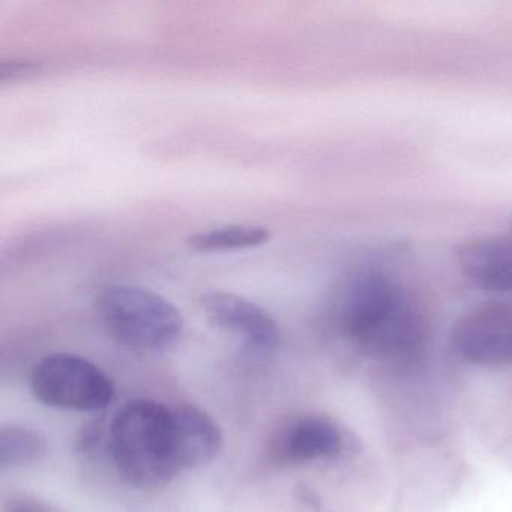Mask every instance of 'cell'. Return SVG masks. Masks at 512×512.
Wrapping results in <instances>:
<instances>
[{"label":"cell","instance_id":"cell-5","mask_svg":"<svg viewBox=\"0 0 512 512\" xmlns=\"http://www.w3.org/2000/svg\"><path fill=\"white\" fill-rule=\"evenodd\" d=\"M452 352L479 367L512 364V310L491 304L461 316L451 331Z\"/></svg>","mask_w":512,"mask_h":512},{"label":"cell","instance_id":"cell-3","mask_svg":"<svg viewBox=\"0 0 512 512\" xmlns=\"http://www.w3.org/2000/svg\"><path fill=\"white\" fill-rule=\"evenodd\" d=\"M98 308L113 338L139 352H163L176 344L184 331V317L178 308L143 287L113 284L101 292Z\"/></svg>","mask_w":512,"mask_h":512},{"label":"cell","instance_id":"cell-13","mask_svg":"<svg viewBox=\"0 0 512 512\" xmlns=\"http://www.w3.org/2000/svg\"><path fill=\"white\" fill-rule=\"evenodd\" d=\"M5 512H61L43 500L34 497H13L5 503Z\"/></svg>","mask_w":512,"mask_h":512},{"label":"cell","instance_id":"cell-11","mask_svg":"<svg viewBox=\"0 0 512 512\" xmlns=\"http://www.w3.org/2000/svg\"><path fill=\"white\" fill-rule=\"evenodd\" d=\"M46 452V439L32 428L10 425L0 430V467L4 470L28 466Z\"/></svg>","mask_w":512,"mask_h":512},{"label":"cell","instance_id":"cell-6","mask_svg":"<svg viewBox=\"0 0 512 512\" xmlns=\"http://www.w3.org/2000/svg\"><path fill=\"white\" fill-rule=\"evenodd\" d=\"M200 304L212 325L242 338L248 349L269 352L280 344V328L274 317L250 299L214 290L203 293Z\"/></svg>","mask_w":512,"mask_h":512},{"label":"cell","instance_id":"cell-1","mask_svg":"<svg viewBox=\"0 0 512 512\" xmlns=\"http://www.w3.org/2000/svg\"><path fill=\"white\" fill-rule=\"evenodd\" d=\"M344 334L371 355L409 361L428 337L424 311L394 280L358 272L344 284L338 305Z\"/></svg>","mask_w":512,"mask_h":512},{"label":"cell","instance_id":"cell-14","mask_svg":"<svg viewBox=\"0 0 512 512\" xmlns=\"http://www.w3.org/2000/svg\"><path fill=\"white\" fill-rule=\"evenodd\" d=\"M509 226H511V230H512V221H511V224H509Z\"/></svg>","mask_w":512,"mask_h":512},{"label":"cell","instance_id":"cell-10","mask_svg":"<svg viewBox=\"0 0 512 512\" xmlns=\"http://www.w3.org/2000/svg\"><path fill=\"white\" fill-rule=\"evenodd\" d=\"M268 227L235 224V226L218 227V229L199 232L187 239L188 247L199 253L211 251L247 250L265 245L271 239Z\"/></svg>","mask_w":512,"mask_h":512},{"label":"cell","instance_id":"cell-2","mask_svg":"<svg viewBox=\"0 0 512 512\" xmlns=\"http://www.w3.org/2000/svg\"><path fill=\"white\" fill-rule=\"evenodd\" d=\"M109 446L116 469L134 487H160L182 470L173 407L158 401L125 404L110 425Z\"/></svg>","mask_w":512,"mask_h":512},{"label":"cell","instance_id":"cell-8","mask_svg":"<svg viewBox=\"0 0 512 512\" xmlns=\"http://www.w3.org/2000/svg\"><path fill=\"white\" fill-rule=\"evenodd\" d=\"M455 259L475 286L488 292H512V238L488 236L458 245Z\"/></svg>","mask_w":512,"mask_h":512},{"label":"cell","instance_id":"cell-9","mask_svg":"<svg viewBox=\"0 0 512 512\" xmlns=\"http://www.w3.org/2000/svg\"><path fill=\"white\" fill-rule=\"evenodd\" d=\"M173 416L181 469L211 463L223 448V434L217 422L190 404L173 407Z\"/></svg>","mask_w":512,"mask_h":512},{"label":"cell","instance_id":"cell-4","mask_svg":"<svg viewBox=\"0 0 512 512\" xmlns=\"http://www.w3.org/2000/svg\"><path fill=\"white\" fill-rule=\"evenodd\" d=\"M35 398L58 409L94 412L115 398L110 377L94 362L70 353L47 356L32 371Z\"/></svg>","mask_w":512,"mask_h":512},{"label":"cell","instance_id":"cell-12","mask_svg":"<svg viewBox=\"0 0 512 512\" xmlns=\"http://www.w3.org/2000/svg\"><path fill=\"white\" fill-rule=\"evenodd\" d=\"M43 70L40 62L34 61H8L0 67V82L11 83L19 82V80H28L37 76Z\"/></svg>","mask_w":512,"mask_h":512},{"label":"cell","instance_id":"cell-7","mask_svg":"<svg viewBox=\"0 0 512 512\" xmlns=\"http://www.w3.org/2000/svg\"><path fill=\"white\" fill-rule=\"evenodd\" d=\"M340 427L326 416H304L284 428L275 440L274 455L286 464L331 460L343 451Z\"/></svg>","mask_w":512,"mask_h":512}]
</instances>
